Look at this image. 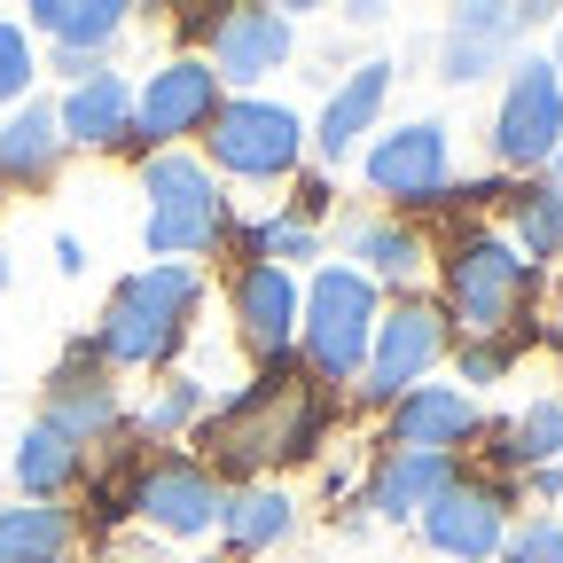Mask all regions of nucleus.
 Wrapping results in <instances>:
<instances>
[{"label": "nucleus", "mask_w": 563, "mask_h": 563, "mask_svg": "<svg viewBox=\"0 0 563 563\" xmlns=\"http://www.w3.org/2000/svg\"><path fill=\"white\" fill-rule=\"evenodd\" d=\"M70 540H79V517L63 501L0 509V563H70Z\"/></svg>", "instance_id": "25"}, {"label": "nucleus", "mask_w": 563, "mask_h": 563, "mask_svg": "<svg viewBox=\"0 0 563 563\" xmlns=\"http://www.w3.org/2000/svg\"><path fill=\"white\" fill-rule=\"evenodd\" d=\"M141 196H150V211H141V243H150V266H188L203 251L228 243V196L220 180H211L203 157L188 150H165V157H141Z\"/></svg>", "instance_id": "4"}, {"label": "nucleus", "mask_w": 563, "mask_h": 563, "mask_svg": "<svg viewBox=\"0 0 563 563\" xmlns=\"http://www.w3.org/2000/svg\"><path fill=\"white\" fill-rule=\"evenodd\" d=\"M63 165V125L55 102H16L0 125V188H47Z\"/></svg>", "instance_id": "23"}, {"label": "nucleus", "mask_w": 563, "mask_h": 563, "mask_svg": "<svg viewBox=\"0 0 563 563\" xmlns=\"http://www.w3.org/2000/svg\"><path fill=\"white\" fill-rule=\"evenodd\" d=\"M446 352H454V329H446L439 298H399V306L376 313V336H368V361H361V384L352 391H361V407H391L431 376Z\"/></svg>", "instance_id": "7"}, {"label": "nucleus", "mask_w": 563, "mask_h": 563, "mask_svg": "<svg viewBox=\"0 0 563 563\" xmlns=\"http://www.w3.org/2000/svg\"><path fill=\"white\" fill-rule=\"evenodd\" d=\"M133 485H141V439L118 431V439H110V462L87 470V525H95V532H110V525L133 517Z\"/></svg>", "instance_id": "28"}, {"label": "nucleus", "mask_w": 563, "mask_h": 563, "mask_svg": "<svg viewBox=\"0 0 563 563\" xmlns=\"http://www.w3.org/2000/svg\"><path fill=\"white\" fill-rule=\"evenodd\" d=\"M40 422L55 439H70V446H110L118 431H133V415H125V399H118V384H110V368L95 361V344L79 336L63 352V368L47 376V399H40Z\"/></svg>", "instance_id": "12"}, {"label": "nucleus", "mask_w": 563, "mask_h": 563, "mask_svg": "<svg viewBox=\"0 0 563 563\" xmlns=\"http://www.w3.org/2000/svg\"><path fill=\"white\" fill-rule=\"evenodd\" d=\"M446 165H454V141L439 118H407L399 133H376L368 141V188L391 203V220L399 211H439L446 203Z\"/></svg>", "instance_id": "10"}, {"label": "nucleus", "mask_w": 563, "mask_h": 563, "mask_svg": "<svg viewBox=\"0 0 563 563\" xmlns=\"http://www.w3.org/2000/svg\"><path fill=\"white\" fill-rule=\"evenodd\" d=\"M384 95H391V63H361L352 79L329 95V110H321V133H313V150L329 157V165H344L361 141L376 133V118H384Z\"/></svg>", "instance_id": "21"}, {"label": "nucleus", "mask_w": 563, "mask_h": 563, "mask_svg": "<svg viewBox=\"0 0 563 563\" xmlns=\"http://www.w3.org/2000/svg\"><path fill=\"white\" fill-rule=\"evenodd\" d=\"M344 251H352L344 266L361 274L368 290H376V282H384V290H407V282L431 266V243H422L415 220H344Z\"/></svg>", "instance_id": "20"}, {"label": "nucleus", "mask_w": 563, "mask_h": 563, "mask_svg": "<svg viewBox=\"0 0 563 563\" xmlns=\"http://www.w3.org/2000/svg\"><path fill=\"white\" fill-rule=\"evenodd\" d=\"M439 274H446L439 313H446L454 336H517L525 306L540 290V266H525L509 251V235H493V228H454Z\"/></svg>", "instance_id": "3"}, {"label": "nucleus", "mask_w": 563, "mask_h": 563, "mask_svg": "<svg viewBox=\"0 0 563 563\" xmlns=\"http://www.w3.org/2000/svg\"><path fill=\"white\" fill-rule=\"evenodd\" d=\"M228 509V485L211 477L196 454H157L141 462V485H133V517L157 525L165 540H203Z\"/></svg>", "instance_id": "13"}, {"label": "nucleus", "mask_w": 563, "mask_h": 563, "mask_svg": "<svg viewBox=\"0 0 563 563\" xmlns=\"http://www.w3.org/2000/svg\"><path fill=\"white\" fill-rule=\"evenodd\" d=\"M509 509H517V485L509 477H470V462H462V477L415 525H422V540H431L439 555H454V563H493L501 540H509Z\"/></svg>", "instance_id": "11"}, {"label": "nucleus", "mask_w": 563, "mask_h": 563, "mask_svg": "<svg viewBox=\"0 0 563 563\" xmlns=\"http://www.w3.org/2000/svg\"><path fill=\"white\" fill-rule=\"evenodd\" d=\"M55 125H63V150H125V125H133V87H125V70L95 63L87 79L55 102Z\"/></svg>", "instance_id": "18"}, {"label": "nucleus", "mask_w": 563, "mask_h": 563, "mask_svg": "<svg viewBox=\"0 0 563 563\" xmlns=\"http://www.w3.org/2000/svg\"><path fill=\"white\" fill-rule=\"evenodd\" d=\"M501 563H563V517H525L501 540Z\"/></svg>", "instance_id": "33"}, {"label": "nucleus", "mask_w": 563, "mask_h": 563, "mask_svg": "<svg viewBox=\"0 0 563 563\" xmlns=\"http://www.w3.org/2000/svg\"><path fill=\"white\" fill-rule=\"evenodd\" d=\"M196 415H203V384H196V376H173L150 407L133 415V439H173V431H188Z\"/></svg>", "instance_id": "30"}, {"label": "nucleus", "mask_w": 563, "mask_h": 563, "mask_svg": "<svg viewBox=\"0 0 563 563\" xmlns=\"http://www.w3.org/2000/svg\"><path fill=\"white\" fill-rule=\"evenodd\" d=\"M509 251H517L525 266H548V258H563V196H555L548 180H532V188H509Z\"/></svg>", "instance_id": "27"}, {"label": "nucleus", "mask_w": 563, "mask_h": 563, "mask_svg": "<svg viewBox=\"0 0 563 563\" xmlns=\"http://www.w3.org/2000/svg\"><path fill=\"white\" fill-rule=\"evenodd\" d=\"M532 477V493H540V501H563V462H548V470H525Z\"/></svg>", "instance_id": "35"}, {"label": "nucleus", "mask_w": 563, "mask_h": 563, "mask_svg": "<svg viewBox=\"0 0 563 563\" xmlns=\"http://www.w3.org/2000/svg\"><path fill=\"white\" fill-rule=\"evenodd\" d=\"M329 422H336V399L313 376H298V361H282L258 384H243L220 407L196 415V446H203L196 462L220 477V485L228 477H251L258 462H306V454H321Z\"/></svg>", "instance_id": "1"}, {"label": "nucleus", "mask_w": 563, "mask_h": 563, "mask_svg": "<svg viewBox=\"0 0 563 563\" xmlns=\"http://www.w3.org/2000/svg\"><path fill=\"white\" fill-rule=\"evenodd\" d=\"M298 532V501L282 485H243V493H228V509H220V540H228V555H266V548H282Z\"/></svg>", "instance_id": "24"}, {"label": "nucleus", "mask_w": 563, "mask_h": 563, "mask_svg": "<svg viewBox=\"0 0 563 563\" xmlns=\"http://www.w3.org/2000/svg\"><path fill=\"white\" fill-rule=\"evenodd\" d=\"M0 290H9V258H0Z\"/></svg>", "instance_id": "39"}, {"label": "nucleus", "mask_w": 563, "mask_h": 563, "mask_svg": "<svg viewBox=\"0 0 563 563\" xmlns=\"http://www.w3.org/2000/svg\"><path fill=\"white\" fill-rule=\"evenodd\" d=\"M509 454H517V477L563 462V399H532L525 415H509Z\"/></svg>", "instance_id": "29"}, {"label": "nucleus", "mask_w": 563, "mask_h": 563, "mask_svg": "<svg viewBox=\"0 0 563 563\" xmlns=\"http://www.w3.org/2000/svg\"><path fill=\"white\" fill-rule=\"evenodd\" d=\"M220 102H228V87L211 79V63H203V55H173L165 70H150V87H133L125 150H133V157H165L173 141L203 133Z\"/></svg>", "instance_id": "9"}, {"label": "nucleus", "mask_w": 563, "mask_h": 563, "mask_svg": "<svg viewBox=\"0 0 563 563\" xmlns=\"http://www.w3.org/2000/svg\"><path fill=\"white\" fill-rule=\"evenodd\" d=\"M548 63H555V79H563V16H555V55Z\"/></svg>", "instance_id": "38"}, {"label": "nucleus", "mask_w": 563, "mask_h": 563, "mask_svg": "<svg viewBox=\"0 0 563 563\" xmlns=\"http://www.w3.org/2000/svg\"><path fill=\"white\" fill-rule=\"evenodd\" d=\"M376 313L384 298L368 290L344 258L313 266V282H298V368L336 391V384H361V361H368V336H376Z\"/></svg>", "instance_id": "5"}, {"label": "nucleus", "mask_w": 563, "mask_h": 563, "mask_svg": "<svg viewBox=\"0 0 563 563\" xmlns=\"http://www.w3.org/2000/svg\"><path fill=\"white\" fill-rule=\"evenodd\" d=\"M32 79H40V47H32V32L0 16V102H9V110L32 102Z\"/></svg>", "instance_id": "32"}, {"label": "nucleus", "mask_w": 563, "mask_h": 563, "mask_svg": "<svg viewBox=\"0 0 563 563\" xmlns=\"http://www.w3.org/2000/svg\"><path fill=\"white\" fill-rule=\"evenodd\" d=\"M203 141H211V165L235 180H290L306 165V118L266 95H228L211 110Z\"/></svg>", "instance_id": "6"}, {"label": "nucleus", "mask_w": 563, "mask_h": 563, "mask_svg": "<svg viewBox=\"0 0 563 563\" xmlns=\"http://www.w3.org/2000/svg\"><path fill=\"white\" fill-rule=\"evenodd\" d=\"M525 336H532V329H517V336H454L462 391H477V384H501V376H509V361L525 352Z\"/></svg>", "instance_id": "31"}, {"label": "nucleus", "mask_w": 563, "mask_h": 563, "mask_svg": "<svg viewBox=\"0 0 563 563\" xmlns=\"http://www.w3.org/2000/svg\"><path fill=\"white\" fill-rule=\"evenodd\" d=\"M540 24H548V9H517V0H477V9H454V24H446V70H439V79L446 87H477L485 70H509L532 47Z\"/></svg>", "instance_id": "14"}, {"label": "nucleus", "mask_w": 563, "mask_h": 563, "mask_svg": "<svg viewBox=\"0 0 563 563\" xmlns=\"http://www.w3.org/2000/svg\"><path fill=\"white\" fill-rule=\"evenodd\" d=\"M228 306H235L243 344L258 352L266 368L298 361V274H282V266H266V258H258V266H235Z\"/></svg>", "instance_id": "17"}, {"label": "nucleus", "mask_w": 563, "mask_h": 563, "mask_svg": "<svg viewBox=\"0 0 563 563\" xmlns=\"http://www.w3.org/2000/svg\"><path fill=\"white\" fill-rule=\"evenodd\" d=\"M24 32L55 40V55L102 63V47L125 32V0H32V9H24Z\"/></svg>", "instance_id": "22"}, {"label": "nucleus", "mask_w": 563, "mask_h": 563, "mask_svg": "<svg viewBox=\"0 0 563 563\" xmlns=\"http://www.w3.org/2000/svg\"><path fill=\"white\" fill-rule=\"evenodd\" d=\"M102 563H118V555H102Z\"/></svg>", "instance_id": "40"}, {"label": "nucleus", "mask_w": 563, "mask_h": 563, "mask_svg": "<svg viewBox=\"0 0 563 563\" xmlns=\"http://www.w3.org/2000/svg\"><path fill=\"white\" fill-rule=\"evenodd\" d=\"M477 431H485V415L462 384H415L384 415V454H454L462 462Z\"/></svg>", "instance_id": "15"}, {"label": "nucleus", "mask_w": 563, "mask_h": 563, "mask_svg": "<svg viewBox=\"0 0 563 563\" xmlns=\"http://www.w3.org/2000/svg\"><path fill=\"white\" fill-rule=\"evenodd\" d=\"M454 477H462L454 454H376V470H368V517H384V525H415Z\"/></svg>", "instance_id": "19"}, {"label": "nucleus", "mask_w": 563, "mask_h": 563, "mask_svg": "<svg viewBox=\"0 0 563 563\" xmlns=\"http://www.w3.org/2000/svg\"><path fill=\"white\" fill-rule=\"evenodd\" d=\"M329 203H336V180L329 173H298V196H290V220H329Z\"/></svg>", "instance_id": "34"}, {"label": "nucleus", "mask_w": 563, "mask_h": 563, "mask_svg": "<svg viewBox=\"0 0 563 563\" xmlns=\"http://www.w3.org/2000/svg\"><path fill=\"white\" fill-rule=\"evenodd\" d=\"M211 55V79L220 87H258L266 70H282L290 63V47H298V24H290V9H228L220 24H211V40H203Z\"/></svg>", "instance_id": "16"}, {"label": "nucleus", "mask_w": 563, "mask_h": 563, "mask_svg": "<svg viewBox=\"0 0 563 563\" xmlns=\"http://www.w3.org/2000/svg\"><path fill=\"white\" fill-rule=\"evenodd\" d=\"M9 470H16V485H24V501H63V493L87 477V454L70 446V439H55L47 422H32V431L16 439V462H9Z\"/></svg>", "instance_id": "26"}, {"label": "nucleus", "mask_w": 563, "mask_h": 563, "mask_svg": "<svg viewBox=\"0 0 563 563\" xmlns=\"http://www.w3.org/2000/svg\"><path fill=\"white\" fill-rule=\"evenodd\" d=\"M196 306H203V266H141L110 290L87 344L102 368H165L188 344Z\"/></svg>", "instance_id": "2"}, {"label": "nucleus", "mask_w": 563, "mask_h": 563, "mask_svg": "<svg viewBox=\"0 0 563 563\" xmlns=\"http://www.w3.org/2000/svg\"><path fill=\"white\" fill-rule=\"evenodd\" d=\"M55 266H63V274H87V251H79V235H55Z\"/></svg>", "instance_id": "36"}, {"label": "nucleus", "mask_w": 563, "mask_h": 563, "mask_svg": "<svg viewBox=\"0 0 563 563\" xmlns=\"http://www.w3.org/2000/svg\"><path fill=\"white\" fill-rule=\"evenodd\" d=\"M563 150V79L548 55H517L501 110H493V165L509 173H548V157Z\"/></svg>", "instance_id": "8"}, {"label": "nucleus", "mask_w": 563, "mask_h": 563, "mask_svg": "<svg viewBox=\"0 0 563 563\" xmlns=\"http://www.w3.org/2000/svg\"><path fill=\"white\" fill-rule=\"evenodd\" d=\"M548 188H555V196H563V150H555V157H548Z\"/></svg>", "instance_id": "37"}]
</instances>
